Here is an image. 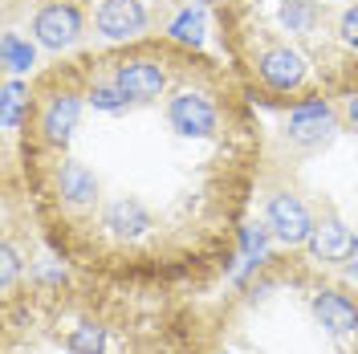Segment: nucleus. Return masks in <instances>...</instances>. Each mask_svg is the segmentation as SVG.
<instances>
[{
	"instance_id": "1",
	"label": "nucleus",
	"mask_w": 358,
	"mask_h": 354,
	"mask_svg": "<svg viewBox=\"0 0 358 354\" xmlns=\"http://www.w3.org/2000/svg\"><path fill=\"white\" fill-rule=\"evenodd\" d=\"M265 224L281 244H306L310 232H313L310 208L297 196H289V192H277V196L265 204Z\"/></svg>"
},
{
	"instance_id": "2",
	"label": "nucleus",
	"mask_w": 358,
	"mask_h": 354,
	"mask_svg": "<svg viewBox=\"0 0 358 354\" xmlns=\"http://www.w3.org/2000/svg\"><path fill=\"white\" fill-rule=\"evenodd\" d=\"M33 37H37L45 49H53V53L69 49V45L82 37V8H78V4H66V0L45 4L41 13L33 17Z\"/></svg>"
},
{
	"instance_id": "3",
	"label": "nucleus",
	"mask_w": 358,
	"mask_h": 354,
	"mask_svg": "<svg viewBox=\"0 0 358 354\" xmlns=\"http://www.w3.org/2000/svg\"><path fill=\"white\" fill-rule=\"evenodd\" d=\"M167 122L183 139H208L216 131V106L208 102V94H200V90H179L176 98L167 102Z\"/></svg>"
},
{
	"instance_id": "4",
	"label": "nucleus",
	"mask_w": 358,
	"mask_h": 354,
	"mask_svg": "<svg viewBox=\"0 0 358 354\" xmlns=\"http://www.w3.org/2000/svg\"><path fill=\"white\" fill-rule=\"evenodd\" d=\"M257 73H261V82L268 90H281V94H289L306 82V57L289 49V45H273L261 53V62H257Z\"/></svg>"
},
{
	"instance_id": "5",
	"label": "nucleus",
	"mask_w": 358,
	"mask_h": 354,
	"mask_svg": "<svg viewBox=\"0 0 358 354\" xmlns=\"http://www.w3.org/2000/svg\"><path fill=\"white\" fill-rule=\"evenodd\" d=\"M313 318L330 338H355L358 334V302H350L346 293H334V289L313 293Z\"/></svg>"
},
{
	"instance_id": "6",
	"label": "nucleus",
	"mask_w": 358,
	"mask_h": 354,
	"mask_svg": "<svg viewBox=\"0 0 358 354\" xmlns=\"http://www.w3.org/2000/svg\"><path fill=\"white\" fill-rule=\"evenodd\" d=\"M94 24H98L102 37L127 41V37H138L147 29V8H143V0H102Z\"/></svg>"
},
{
	"instance_id": "7",
	"label": "nucleus",
	"mask_w": 358,
	"mask_h": 354,
	"mask_svg": "<svg viewBox=\"0 0 358 354\" xmlns=\"http://www.w3.org/2000/svg\"><path fill=\"white\" fill-rule=\"evenodd\" d=\"M114 86L122 90L131 102H151V98H159L163 94V86H167V73H163V66H155V62H122V66L114 69Z\"/></svg>"
},
{
	"instance_id": "8",
	"label": "nucleus",
	"mask_w": 358,
	"mask_h": 354,
	"mask_svg": "<svg viewBox=\"0 0 358 354\" xmlns=\"http://www.w3.org/2000/svg\"><path fill=\"white\" fill-rule=\"evenodd\" d=\"M334 131V106L326 98H306L289 111V139L293 143H317Z\"/></svg>"
},
{
	"instance_id": "9",
	"label": "nucleus",
	"mask_w": 358,
	"mask_h": 354,
	"mask_svg": "<svg viewBox=\"0 0 358 354\" xmlns=\"http://www.w3.org/2000/svg\"><path fill=\"white\" fill-rule=\"evenodd\" d=\"M78 122H82V98H78V94H57V98H49V106H45V114H41V131L53 147H66L69 139H73V131H78Z\"/></svg>"
},
{
	"instance_id": "10",
	"label": "nucleus",
	"mask_w": 358,
	"mask_h": 354,
	"mask_svg": "<svg viewBox=\"0 0 358 354\" xmlns=\"http://www.w3.org/2000/svg\"><path fill=\"white\" fill-rule=\"evenodd\" d=\"M102 224H106V232L118 236V241H138V236L151 232V212L143 208V199L122 196V199H114L110 208H106Z\"/></svg>"
},
{
	"instance_id": "11",
	"label": "nucleus",
	"mask_w": 358,
	"mask_h": 354,
	"mask_svg": "<svg viewBox=\"0 0 358 354\" xmlns=\"http://www.w3.org/2000/svg\"><path fill=\"white\" fill-rule=\"evenodd\" d=\"M350 244H355V232H350L342 220H334V216H330V220H317V224H313L306 248H310L313 261H346Z\"/></svg>"
},
{
	"instance_id": "12",
	"label": "nucleus",
	"mask_w": 358,
	"mask_h": 354,
	"mask_svg": "<svg viewBox=\"0 0 358 354\" xmlns=\"http://www.w3.org/2000/svg\"><path fill=\"white\" fill-rule=\"evenodd\" d=\"M57 192H62V199L66 204H94L98 199V179H94V171H90L86 163H78V159H66L62 163V171H57Z\"/></svg>"
},
{
	"instance_id": "13",
	"label": "nucleus",
	"mask_w": 358,
	"mask_h": 354,
	"mask_svg": "<svg viewBox=\"0 0 358 354\" xmlns=\"http://www.w3.org/2000/svg\"><path fill=\"white\" fill-rule=\"evenodd\" d=\"M0 62L8 73H29L33 62H37V49L29 41H21L17 33H4V41H0Z\"/></svg>"
},
{
	"instance_id": "14",
	"label": "nucleus",
	"mask_w": 358,
	"mask_h": 354,
	"mask_svg": "<svg viewBox=\"0 0 358 354\" xmlns=\"http://www.w3.org/2000/svg\"><path fill=\"white\" fill-rule=\"evenodd\" d=\"M66 351L69 354H102L106 351V326H98V322H78L66 338Z\"/></svg>"
},
{
	"instance_id": "15",
	"label": "nucleus",
	"mask_w": 358,
	"mask_h": 354,
	"mask_svg": "<svg viewBox=\"0 0 358 354\" xmlns=\"http://www.w3.org/2000/svg\"><path fill=\"white\" fill-rule=\"evenodd\" d=\"M313 21H317V4L313 0H285L281 4V24L289 33H310Z\"/></svg>"
},
{
	"instance_id": "16",
	"label": "nucleus",
	"mask_w": 358,
	"mask_h": 354,
	"mask_svg": "<svg viewBox=\"0 0 358 354\" xmlns=\"http://www.w3.org/2000/svg\"><path fill=\"white\" fill-rule=\"evenodd\" d=\"M24 86L21 82H4V98H0V122L8 127V131H17L21 127V111H24Z\"/></svg>"
},
{
	"instance_id": "17",
	"label": "nucleus",
	"mask_w": 358,
	"mask_h": 354,
	"mask_svg": "<svg viewBox=\"0 0 358 354\" xmlns=\"http://www.w3.org/2000/svg\"><path fill=\"white\" fill-rule=\"evenodd\" d=\"M171 37L183 45H200L203 41V17L196 8H187V13H179L176 21H171Z\"/></svg>"
},
{
	"instance_id": "18",
	"label": "nucleus",
	"mask_w": 358,
	"mask_h": 354,
	"mask_svg": "<svg viewBox=\"0 0 358 354\" xmlns=\"http://www.w3.org/2000/svg\"><path fill=\"white\" fill-rule=\"evenodd\" d=\"M90 102H94V111H122L131 98L110 82V86H94V90H90Z\"/></svg>"
},
{
	"instance_id": "19",
	"label": "nucleus",
	"mask_w": 358,
	"mask_h": 354,
	"mask_svg": "<svg viewBox=\"0 0 358 354\" xmlns=\"http://www.w3.org/2000/svg\"><path fill=\"white\" fill-rule=\"evenodd\" d=\"M17 281V248L13 244H0V289L8 293Z\"/></svg>"
},
{
	"instance_id": "20",
	"label": "nucleus",
	"mask_w": 358,
	"mask_h": 354,
	"mask_svg": "<svg viewBox=\"0 0 358 354\" xmlns=\"http://www.w3.org/2000/svg\"><path fill=\"white\" fill-rule=\"evenodd\" d=\"M338 37H342V45L358 49V4L342 13V21H338Z\"/></svg>"
},
{
	"instance_id": "21",
	"label": "nucleus",
	"mask_w": 358,
	"mask_h": 354,
	"mask_svg": "<svg viewBox=\"0 0 358 354\" xmlns=\"http://www.w3.org/2000/svg\"><path fill=\"white\" fill-rule=\"evenodd\" d=\"M342 269H346L350 277H358V236H355V244H350V253H346V261H342Z\"/></svg>"
},
{
	"instance_id": "22",
	"label": "nucleus",
	"mask_w": 358,
	"mask_h": 354,
	"mask_svg": "<svg viewBox=\"0 0 358 354\" xmlns=\"http://www.w3.org/2000/svg\"><path fill=\"white\" fill-rule=\"evenodd\" d=\"M346 114H350V122H355V127H358V94H355V98H350V106H346Z\"/></svg>"
},
{
	"instance_id": "23",
	"label": "nucleus",
	"mask_w": 358,
	"mask_h": 354,
	"mask_svg": "<svg viewBox=\"0 0 358 354\" xmlns=\"http://www.w3.org/2000/svg\"><path fill=\"white\" fill-rule=\"evenodd\" d=\"M220 354H228V351H220Z\"/></svg>"
}]
</instances>
